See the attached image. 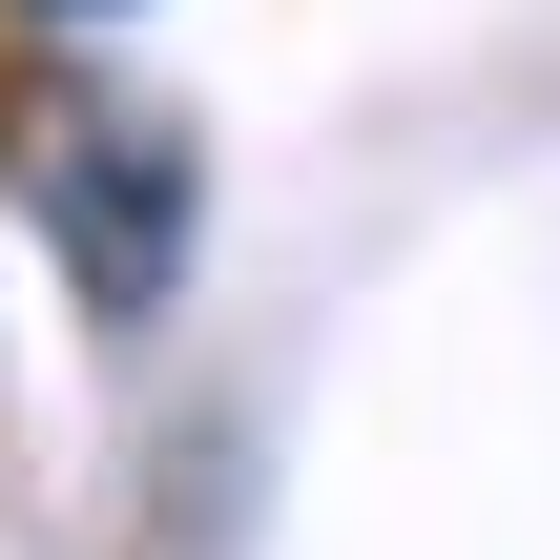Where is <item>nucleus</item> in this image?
Wrapping results in <instances>:
<instances>
[{
	"label": "nucleus",
	"mask_w": 560,
	"mask_h": 560,
	"mask_svg": "<svg viewBox=\"0 0 560 560\" xmlns=\"http://www.w3.org/2000/svg\"><path fill=\"white\" fill-rule=\"evenodd\" d=\"M21 21H125V0H21Z\"/></svg>",
	"instance_id": "2"
},
{
	"label": "nucleus",
	"mask_w": 560,
	"mask_h": 560,
	"mask_svg": "<svg viewBox=\"0 0 560 560\" xmlns=\"http://www.w3.org/2000/svg\"><path fill=\"white\" fill-rule=\"evenodd\" d=\"M21 208L62 229V270H83V312H104V332H145V312L187 291V125H166V104H125L104 62L21 83Z\"/></svg>",
	"instance_id": "1"
}]
</instances>
